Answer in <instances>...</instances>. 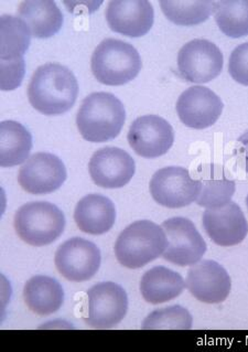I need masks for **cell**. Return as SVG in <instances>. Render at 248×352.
Wrapping results in <instances>:
<instances>
[{
	"instance_id": "cell-30",
	"label": "cell",
	"mask_w": 248,
	"mask_h": 352,
	"mask_svg": "<svg viewBox=\"0 0 248 352\" xmlns=\"http://www.w3.org/2000/svg\"><path fill=\"white\" fill-rule=\"evenodd\" d=\"M238 142H240V144H243V145H244V149H243V151H245V160L246 162H248V131H246L245 135H243L242 138H240V140H238Z\"/></svg>"
},
{
	"instance_id": "cell-1",
	"label": "cell",
	"mask_w": 248,
	"mask_h": 352,
	"mask_svg": "<svg viewBox=\"0 0 248 352\" xmlns=\"http://www.w3.org/2000/svg\"><path fill=\"white\" fill-rule=\"evenodd\" d=\"M78 96L76 76L59 63H47L38 67L29 83V102L38 112L47 116L69 112Z\"/></svg>"
},
{
	"instance_id": "cell-13",
	"label": "cell",
	"mask_w": 248,
	"mask_h": 352,
	"mask_svg": "<svg viewBox=\"0 0 248 352\" xmlns=\"http://www.w3.org/2000/svg\"><path fill=\"white\" fill-rule=\"evenodd\" d=\"M89 170L96 185L106 189H117L125 187L133 179L136 164L124 149L104 147L93 154Z\"/></svg>"
},
{
	"instance_id": "cell-10",
	"label": "cell",
	"mask_w": 248,
	"mask_h": 352,
	"mask_svg": "<svg viewBox=\"0 0 248 352\" xmlns=\"http://www.w3.org/2000/svg\"><path fill=\"white\" fill-rule=\"evenodd\" d=\"M101 251L91 241L73 238L56 250L54 263L62 276L74 283L91 280L101 266Z\"/></svg>"
},
{
	"instance_id": "cell-15",
	"label": "cell",
	"mask_w": 248,
	"mask_h": 352,
	"mask_svg": "<svg viewBox=\"0 0 248 352\" xmlns=\"http://www.w3.org/2000/svg\"><path fill=\"white\" fill-rule=\"evenodd\" d=\"M185 285L199 302L221 304L229 297L231 277L223 266L211 260L202 261L188 272Z\"/></svg>"
},
{
	"instance_id": "cell-25",
	"label": "cell",
	"mask_w": 248,
	"mask_h": 352,
	"mask_svg": "<svg viewBox=\"0 0 248 352\" xmlns=\"http://www.w3.org/2000/svg\"><path fill=\"white\" fill-rule=\"evenodd\" d=\"M218 28L231 38L248 36V0H221L215 6Z\"/></svg>"
},
{
	"instance_id": "cell-8",
	"label": "cell",
	"mask_w": 248,
	"mask_h": 352,
	"mask_svg": "<svg viewBox=\"0 0 248 352\" xmlns=\"http://www.w3.org/2000/svg\"><path fill=\"white\" fill-rule=\"evenodd\" d=\"M222 69L223 54L209 40H192L179 51L178 70L185 81L207 83L218 78Z\"/></svg>"
},
{
	"instance_id": "cell-5",
	"label": "cell",
	"mask_w": 248,
	"mask_h": 352,
	"mask_svg": "<svg viewBox=\"0 0 248 352\" xmlns=\"http://www.w3.org/2000/svg\"><path fill=\"white\" fill-rule=\"evenodd\" d=\"M14 227L18 236L32 246L54 243L65 231V217L50 202L23 204L14 214Z\"/></svg>"
},
{
	"instance_id": "cell-27",
	"label": "cell",
	"mask_w": 248,
	"mask_h": 352,
	"mask_svg": "<svg viewBox=\"0 0 248 352\" xmlns=\"http://www.w3.org/2000/svg\"><path fill=\"white\" fill-rule=\"evenodd\" d=\"M201 182V192L196 199L200 207L216 209L231 202L234 196L235 182L225 177L204 178Z\"/></svg>"
},
{
	"instance_id": "cell-28",
	"label": "cell",
	"mask_w": 248,
	"mask_h": 352,
	"mask_svg": "<svg viewBox=\"0 0 248 352\" xmlns=\"http://www.w3.org/2000/svg\"><path fill=\"white\" fill-rule=\"evenodd\" d=\"M25 60H1V90H14L23 82Z\"/></svg>"
},
{
	"instance_id": "cell-22",
	"label": "cell",
	"mask_w": 248,
	"mask_h": 352,
	"mask_svg": "<svg viewBox=\"0 0 248 352\" xmlns=\"http://www.w3.org/2000/svg\"><path fill=\"white\" fill-rule=\"evenodd\" d=\"M32 149V136L23 124L3 120L0 124V165L14 167L28 160Z\"/></svg>"
},
{
	"instance_id": "cell-3",
	"label": "cell",
	"mask_w": 248,
	"mask_h": 352,
	"mask_svg": "<svg viewBox=\"0 0 248 352\" xmlns=\"http://www.w3.org/2000/svg\"><path fill=\"white\" fill-rule=\"evenodd\" d=\"M168 239L158 224L148 220L131 223L120 233L115 243V254L127 269H142L164 254Z\"/></svg>"
},
{
	"instance_id": "cell-12",
	"label": "cell",
	"mask_w": 248,
	"mask_h": 352,
	"mask_svg": "<svg viewBox=\"0 0 248 352\" xmlns=\"http://www.w3.org/2000/svg\"><path fill=\"white\" fill-rule=\"evenodd\" d=\"M67 169L59 157L49 153H36L20 168L18 182L31 195L54 192L67 180Z\"/></svg>"
},
{
	"instance_id": "cell-18",
	"label": "cell",
	"mask_w": 248,
	"mask_h": 352,
	"mask_svg": "<svg viewBox=\"0 0 248 352\" xmlns=\"http://www.w3.org/2000/svg\"><path fill=\"white\" fill-rule=\"evenodd\" d=\"M74 220L84 233L101 235L109 232L116 221V208L107 197L92 193L78 201Z\"/></svg>"
},
{
	"instance_id": "cell-4",
	"label": "cell",
	"mask_w": 248,
	"mask_h": 352,
	"mask_svg": "<svg viewBox=\"0 0 248 352\" xmlns=\"http://www.w3.org/2000/svg\"><path fill=\"white\" fill-rule=\"evenodd\" d=\"M142 67V58L134 45L112 38L103 40L96 47L91 61L95 78L111 87L133 81Z\"/></svg>"
},
{
	"instance_id": "cell-16",
	"label": "cell",
	"mask_w": 248,
	"mask_h": 352,
	"mask_svg": "<svg viewBox=\"0 0 248 352\" xmlns=\"http://www.w3.org/2000/svg\"><path fill=\"white\" fill-rule=\"evenodd\" d=\"M105 16L109 28L131 38L147 34L155 21L154 7L148 0H112Z\"/></svg>"
},
{
	"instance_id": "cell-6",
	"label": "cell",
	"mask_w": 248,
	"mask_h": 352,
	"mask_svg": "<svg viewBox=\"0 0 248 352\" xmlns=\"http://www.w3.org/2000/svg\"><path fill=\"white\" fill-rule=\"evenodd\" d=\"M149 190L157 204L179 209L196 201L201 192V182L193 179L185 168L166 167L153 176Z\"/></svg>"
},
{
	"instance_id": "cell-23",
	"label": "cell",
	"mask_w": 248,
	"mask_h": 352,
	"mask_svg": "<svg viewBox=\"0 0 248 352\" xmlns=\"http://www.w3.org/2000/svg\"><path fill=\"white\" fill-rule=\"evenodd\" d=\"M162 12L178 25H195L204 23L215 12L212 0H160Z\"/></svg>"
},
{
	"instance_id": "cell-19",
	"label": "cell",
	"mask_w": 248,
	"mask_h": 352,
	"mask_svg": "<svg viewBox=\"0 0 248 352\" xmlns=\"http://www.w3.org/2000/svg\"><path fill=\"white\" fill-rule=\"evenodd\" d=\"M18 14L31 36L39 39L54 36L63 25V14L54 0H25L18 7Z\"/></svg>"
},
{
	"instance_id": "cell-20",
	"label": "cell",
	"mask_w": 248,
	"mask_h": 352,
	"mask_svg": "<svg viewBox=\"0 0 248 352\" xmlns=\"http://www.w3.org/2000/svg\"><path fill=\"white\" fill-rule=\"evenodd\" d=\"M23 299L32 313L49 316L62 307L65 291L61 284L52 277L36 275L25 283Z\"/></svg>"
},
{
	"instance_id": "cell-21",
	"label": "cell",
	"mask_w": 248,
	"mask_h": 352,
	"mask_svg": "<svg viewBox=\"0 0 248 352\" xmlns=\"http://www.w3.org/2000/svg\"><path fill=\"white\" fill-rule=\"evenodd\" d=\"M183 277L165 266H156L146 272L140 282V293L146 302L164 304L181 295L185 288Z\"/></svg>"
},
{
	"instance_id": "cell-17",
	"label": "cell",
	"mask_w": 248,
	"mask_h": 352,
	"mask_svg": "<svg viewBox=\"0 0 248 352\" xmlns=\"http://www.w3.org/2000/svg\"><path fill=\"white\" fill-rule=\"evenodd\" d=\"M203 227L215 244L225 248L242 243L248 234L245 215L232 201L223 207L207 209L203 214Z\"/></svg>"
},
{
	"instance_id": "cell-29",
	"label": "cell",
	"mask_w": 248,
	"mask_h": 352,
	"mask_svg": "<svg viewBox=\"0 0 248 352\" xmlns=\"http://www.w3.org/2000/svg\"><path fill=\"white\" fill-rule=\"evenodd\" d=\"M229 72L235 81L248 87V42L238 45L232 52Z\"/></svg>"
},
{
	"instance_id": "cell-11",
	"label": "cell",
	"mask_w": 248,
	"mask_h": 352,
	"mask_svg": "<svg viewBox=\"0 0 248 352\" xmlns=\"http://www.w3.org/2000/svg\"><path fill=\"white\" fill-rule=\"evenodd\" d=\"M127 140L137 155L154 160L167 154L172 147L174 131L165 118L145 115L131 124Z\"/></svg>"
},
{
	"instance_id": "cell-31",
	"label": "cell",
	"mask_w": 248,
	"mask_h": 352,
	"mask_svg": "<svg viewBox=\"0 0 248 352\" xmlns=\"http://www.w3.org/2000/svg\"><path fill=\"white\" fill-rule=\"evenodd\" d=\"M246 204H247V208H248V195H247V198H246Z\"/></svg>"
},
{
	"instance_id": "cell-2",
	"label": "cell",
	"mask_w": 248,
	"mask_h": 352,
	"mask_svg": "<svg viewBox=\"0 0 248 352\" xmlns=\"http://www.w3.org/2000/svg\"><path fill=\"white\" fill-rule=\"evenodd\" d=\"M125 120L124 104L106 92L93 93L84 98L76 115L82 138L91 143H105L117 138Z\"/></svg>"
},
{
	"instance_id": "cell-7",
	"label": "cell",
	"mask_w": 248,
	"mask_h": 352,
	"mask_svg": "<svg viewBox=\"0 0 248 352\" xmlns=\"http://www.w3.org/2000/svg\"><path fill=\"white\" fill-rule=\"evenodd\" d=\"M128 311V296L116 283H98L87 292L85 322L95 329H109L120 324Z\"/></svg>"
},
{
	"instance_id": "cell-9",
	"label": "cell",
	"mask_w": 248,
	"mask_h": 352,
	"mask_svg": "<svg viewBox=\"0 0 248 352\" xmlns=\"http://www.w3.org/2000/svg\"><path fill=\"white\" fill-rule=\"evenodd\" d=\"M168 239L164 258L179 266L194 265L207 252V243L189 219L171 218L161 226Z\"/></svg>"
},
{
	"instance_id": "cell-26",
	"label": "cell",
	"mask_w": 248,
	"mask_h": 352,
	"mask_svg": "<svg viewBox=\"0 0 248 352\" xmlns=\"http://www.w3.org/2000/svg\"><path fill=\"white\" fill-rule=\"evenodd\" d=\"M193 318L187 308L174 305L153 311L146 317L142 328L151 329L189 330L192 328Z\"/></svg>"
},
{
	"instance_id": "cell-14",
	"label": "cell",
	"mask_w": 248,
	"mask_h": 352,
	"mask_svg": "<svg viewBox=\"0 0 248 352\" xmlns=\"http://www.w3.org/2000/svg\"><path fill=\"white\" fill-rule=\"evenodd\" d=\"M223 102L207 87H190L177 102V113L190 129H204L214 125L223 112Z\"/></svg>"
},
{
	"instance_id": "cell-24",
	"label": "cell",
	"mask_w": 248,
	"mask_h": 352,
	"mask_svg": "<svg viewBox=\"0 0 248 352\" xmlns=\"http://www.w3.org/2000/svg\"><path fill=\"white\" fill-rule=\"evenodd\" d=\"M1 25V60H14L23 58L29 49L31 32L21 18L3 14Z\"/></svg>"
}]
</instances>
